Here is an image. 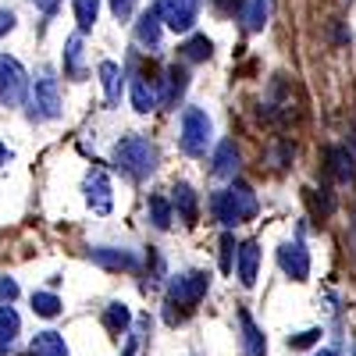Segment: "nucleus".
I'll return each instance as SVG.
<instances>
[{"label":"nucleus","instance_id":"nucleus-2","mask_svg":"<svg viewBox=\"0 0 356 356\" xmlns=\"http://www.w3.org/2000/svg\"><path fill=\"white\" fill-rule=\"evenodd\" d=\"M114 164L129 178H150L157 171V150L143 136H122L114 143Z\"/></svg>","mask_w":356,"mask_h":356},{"label":"nucleus","instance_id":"nucleus-24","mask_svg":"<svg viewBox=\"0 0 356 356\" xmlns=\"http://www.w3.org/2000/svg\"><path fill=\"white\" fill-rule=\"evenodd\" d=\"M75 8V22H79V33H89L100 18V0H72Z\"/></svg>","mask_w":356,"mask_h":356},{"label":"nucleus","instance_id":"nucleus-23","mask_svg":"<svg viewBox=\"0 0 356 356\" xmlns=\"http://www.w3.org/2000/svg\"><path fill=\"white\" fill-rule=\"evenodd\" d=\"M129 324H132V314H129L125 303H111V307L104 310V328H107L111 335H125Z\"/></svg>","mask_w":356,"mask_h":356},{"label":"nucleus","instance_id":"nucleus-15","mask_svg":"<svg viewBox=\"0 0 356 356\" xmlns=\"http://www.w3.org/2000/svg\"><path fill=\"white\" fill-rule=\"evenodd\" d=\"M129 93H132V107H136L139 114H150L154 107H161V100H157V89H154L150 82H146L143 75H132Z\"/></svg>","mask_w":356,"mask_h":356},{"label":"nucleus","instance_id":"nucleus-7","mask_svg":"<svg viewBox=\"0 0 356 356\" xmlns=\"http://www.w3.org/2000/svg\"><path fill=\"white\" fill-rule=\"evenodd\" d=\"M278 267L292 282H307L310 278V253H307V246L300 239H296V243H282L278 246Z\"/></svg>","mask_w":356,"mask_h":356},{"label":"nucleus","instance_id":"nucleus-27","mask_svg":"<svg viewBox=\"0 0 356 356\" xmlns=\"http://www.w3.org/2000/svg\"><path fill=\"white\" fill-rule=\"evenodd\" d=\"M33 310L40 314V317H57V314H61V300H57V296L54 292H33Z\"/></svg>","mask_w":356,"mask_h":356},{"label":"nucleus","instance_id":"nucleus-32","mask_svg":"<svg viewBox=\"0 0 356 356\" xmlns=\"http://www.w3.org/2000/svg\"><path fill=\"white\" fill-rule=\"evenodd\" d=\"M111 15L118 22H129L136 15V0H111Z\"/></svg>","mask_w":356,"mask_h":356},{"label":"nucleus","instance_id":"nucleus-8","mask_svg":"<svg viewBox=\"0 0 356 356\" xmlns=\"http://www.w3.org/2000/svg\"><path fill=\"white\" fill-rule=\"evenodd\" d=\"M86 203L93 207V214H111L114 193H111V178H107V171L93 168V171L86 175Z\"/></svg>","mask_w":356,"mask_h":356},{"label":"nucleus","instance_id":"nucleus-28","mask_svg":"<svg viewBox=\"0 0 356 356\" xmlns=\"http://www.w3.org/2000/svg\"><path fill=\"white\" fill-rule=\"evenodd\" d=\"M150 221H154V228H171V203L164 200V196H150Z\"/></svg>","mask_w":356,"mask_h":356},{"label":"nucleus","instance_id":"nucleus-20","mask_svg":"<svg viewBox=\"0 0 356 356\" xmlns=\"http://www.w3.org/2000/svg\"><path fill=\"white\" fill-rule=\"evenodd\" d=\"M218 178H235L239 171V150H235V143H221L214 150V168H211Z\"/></svg>","mask_w":356,"mask_h":356},{"label":"nucleus","instance_id":"nucleus-6","mask_svg":"<svg viewBox=\"0 0 356 356\" xmlns=\"http://www.w3.org/2000/svg\"><path fill=\"white\" fill-rule=\"evenodd\" d=\"M29 93V79H25V68L15 61V57L0 54V104L4 107H18Z\"/></svg>","mask_w":356,"mask_h":356},{"label":"nucleus","instance_id":"nucleus-10","mask_svg":"<svg viewBox=\"0 0 356 356\" xmlns=\"http://www.w3.org/2000/svg\"><path fill=\"white\" fill-rule=\"evenodd\" d=\"M161 93H157V100H161V107H178V100H182V93H186V86H189V72L182 68V65H168L164 68V79H161Z\"/></svg>","mask_w":356,"mask_h":356},{"label":"nucleus","instance_id":"nucleus-29","mask_svg":"<svg viewBox=\"0 0 356 356\" xmlns=\"http://www.w3.org/2000/svg\"><path fill=\"white\" fill-rule=\"evenodd\" d=\"M235 253H239V246H235V239L225 232V235H221V271H225V275H232V267H235Z\"/></svg>","mask_w":356,"mask_h":356},{"label":"nucleus","instance_id":"nucleus-17","mask_svg":"<svg viewBox=\"0 0 356 356\" xmlns=\"http://www.w3.org/2000/svg\"><path fill=\"white\" fill-rule=\"evenodd\" d=\"M65 75L75 79V82L86 75V47H82V36H68V43H65Z\"/></svg>","mask_w":356,"mask_h":356},{"label":"nucleus","instance_id":"nucleus-33","mask_svg":"<svg viewBox=\"0 0 356 356\" xmlns=\"http://www.w3.org/2000/svg\"><path fill=\"white\" fill-rule=\"evenodd\" d=\"M11 29H15V11L0 8V36H4V33H11Z\"/></svg>","mask_w":356,"mask_h":356},{"label":"nucleus","instance_id":"nucleus-16","mask_svg":"<svg viewBox=\"0 0 356 356\" xmlns=\"http://www.w3.org/2000/svg\"><path fill=\"white\" fill-rule=\"evenodd\" d=\"M29 353H33V356H72V353H68V342L57 335V332H40V335H33V342H29Z\"/></svg>","mask_w":356,"mask_h":356},{"label":"nucleus","instance_id":"nucleus-13","mask_svg":"<svg viewBox=\"0 0 356 356\" xmlns=\"http://www.w3.org/2000/svg\"><path fill=\"white\" fill-rule=\"evenodd\" d=\"M171 211H178V218H182L186 225H196V218H200V200H196V193H193L186 182H178V186L171 189Z\"/></svg>","mask_w":356,"mask_h":356},{"label":"nucleus","instance_id":"nucleus-3","mask_svg":"<svg viewBox=\"0 0 356 356\" xmlns=\"http://www.w3.org/2000/svg\"><path fill=\"white\" fill-rule=\"evenodd\" d=\"M178 143H182V150L189 157L207 154V146H211V118H207V111H200V107L182 111V136H178Z\"/></svg>","mask_w":356,"mask_h":356},{"label":"nucleus","instance_id":"nucleus-34","mask_svg":"<svg viewBox=\"0 0 356 356\" xmlns=\"http://www.w3.org/2000/svg\"><path fill=\"white\" fill-rule=\"evenodd\" d=\"M218 8H221L225 15H232V11H239V8H243V0H218Z\"/></svg>","mask_w":356,"mask_h":356},{"label":"nucleus","instance_id":"nucleus-9","mask_svg":"<svg viewBox=\"0 0 356 356\" xmlns=\"http://www.w3.org/2000/svg\"><path fill=\"white\" fill-rule=\"evenodd\" d=\"M154 11L161 15V25H168L171 33H189L196 25V8L182 4V0H157Z\"/></svg>","mask_w":356,"mask_h":356},{"label":"nucleus","instance_id":"nucleus-39","mask_svg":"<svg viewBox=\"0 0 356 356\" xmlns=\"http://www.w3.org/2000/svg\"><path fill=\"white\" fill-rule=\"evenodd\" d=\"M353 356H356V342H353Z\"/></svg>","mask_w":356,"mask_h":356},{"label":"nucleus","instance_id":"nucleus-12","mask_svg":"<svg viewBox=\"0 0 356 356\" xmlns=\"http://www.w3.org/2000/svg\"><path fill=\"white\" fill-rule=\"evenodd\" d=\"M89 260L100 264V267H107V271H136V267H139V260H136L129 250H107V246L89 250Z\"/></svg>","mask_w":356,"mask_h":356},{"label":"nucleus","instance_id":"nucleus-36","mask_svg":"<svg viewBox=\"0 0 356 356\" xmlns=\"http://www.w3.org/2000/svg\"><path fill=\"white\" fill-rule=\"evenodd\" d=\"M8 164H11V150H8L4 143H0V168H8Z\"/></svg>","mask_w":356,"mask_h":356},{"label":"nucleus","instance_id":"nucleus-22","mask_svg":"<svg viewBox=\"0 0 356 356\" xmlns=\"http://www.w3.org/2000/svg\"><path fill=\"white\" fill-rule=\"evenodd\" d=\"M328 168H332V175L339 178V182H349V178L356 175V161H353V154L346 150V146H332L328 150Z\"/></svg>","mask_w":356,"mask_h":356},{"label":"nucleus","instance_id":"nucleus-4","mask_svg":"<svg viewBox=\"0 0 356 356\" xmlns=\"http://www.w3.org/2000/svg\"><path fill=\"white\" fill-rule=\"evenodd\" d=\"M33 118L40 122H50V118L61 114V89H57V75L50 68H43L36 75V86H33Z\"/></svg>","mask_w":356,"mask_h":356},{"label":"nucleus","instance_id":"nucleus-26","mask_svg":"<svg viewBox=\"0 0 356 356\" xmlns=\"http://www.w3.org/2000/svg\"><path fill=\"white\" fill-rule=\"evenodd\" d=\"M18 332H22V317L15 314V307H0V339L11 346Z\"/></svg>","mask_w":356,"mask_h":356},{"label":"nucleus","instance_id":"nucleus-31","mask_svg":"<svg viewBox=\"0 0 356 356\" xmlns=\"http://www.w3.org/2000/svg\"><path fill=\"white\" fill-rule=\"evenodd\" d=\"M18 300V282L15 278H0V307H11Z\"/></svg>","mask_w":356,"mask_h":356},{"label":"nucleus","instance_id":"nucleus-19","mask_svg":"<svg viewBox=\"0 0 356 356\" xmlns=\"http://www.w3.org/2000/svg\"><path fill=\"white\" fill-rule=\"evenodd\" d=\"M271 11H275V0H250V4L243 8L246 33H260V29L267 25V18H271Z\"/></svg>","mask_w":356,"mask_h":356},{"label":"nucleus","instance_id":"nucleus-14","mask_svg":"<svg viewBox=\"0 0 356 356\" xmlns=\"http://www.w3.org/2000/svg\"><path fill=\"white\" fill-rule=\"evenodd\" d=\"M136 40H139L143 47H150V50L161 47V15H157L154 8L139 15V22H136Z\"/></svg>","mask_w":356,"mask_h":356},{"label":"nucleus","instance_id":"nucleus-30","mask_svg":"<svg viewBox=\"0 0 356 356\" xmlns=\"http://www.w3.org/2000/svg\"><path fill=\"white\" fill-rule=\"evenodd\" d=\"M321 342V328H310V332H300V335H289V349H307Z\"/></svg>","mask_w":356,"mask_h":356},{"label":"nucleus","instance_id":"nucleus-1","mask_svg":"<svg viewBox=\"0 0 356 356\" xmlns=\"http://www.w3.org/2000/svg\"><path fill=\"white\" fill-rule=\"evenodd\" d=\"M211 214L221 228H232V225H243L257 214V196L246 182H235L232 189H221L211 196Z\"/></svg>","mask_w":356,"mask_h":356},{"label":"nucleus","instance_id":"nucleus-25","mask_svg":"<svg viewBox=\"0 0 356 356\" xmlns=\"http://www.w3.org/2000/svg\"><path fill=\"white\" fill-rule=\"evenodd\" d=\"M211 50H214V43L207 40V36H189V40L182 43V57H186V61H207V57H211Z\"/></svg>","mask_w":356,"mask_h":356},{"label":"nucleus","instance_id":"nucleus-38","mask_svg":"<svg viewBox=\"0 0 356 356\" xmlns=\"http://www.w3.org/2000/svg\"><path fill=\"white\" fill-rule=\"evenodd\" d=\"M4 353H8V342H4V339H0V356H4Z\"/></svg>","mask_w":356,"mask_h":356},{"label":"nucleus","instance_id":"nucleus-37","mask_svg":"<svg viewBox=\"0 0 356 356\" xmlns=\"http://www.w3.org/2000/svg\"><path fill=\"white\" fill-rule=\"evenodd\" d=\"M314 356H339V353H335V349H317Z\"/></svg>","mask_w":356,"mask_h":356},{"label":"nucleus","instance_id":"nucleus-21","mask_svg":"<svg viewBox=\"0 0 356 356\" xmlns=\"http://www.w3.org/2000/svg\"><path fill=\"white\" fill-rule=\"evenodd\" d=\"M100 82H104L107 104L114 107L118 100H122V68H118L114 61H104V65H100Z\"/></svg>","mask_w":356,"mask_h":356},{"label":"nucleus","instance_id":"nucleus-11","mask_svg":"<svg viewBox=\"0 0 356 356\" xmlns=\"http://www.w3.org/2000/svg\"><path fill=\"white\" fill-rule=\"evenodd\" d=\"M257 267H260V246L253 239L239 243V253H235V271H239L243 289H253L257 285Z\"/></svg>","mask_w":356,"mask_h":356},{"label":"nucleus","instance_id":"nucleus-5","mask_svg":"<svg viewBox=\"0 0 356 356\" xmlns=\"http://www.w3.org/2000/svg\"><path fill=\"white\" fill-rule=\"evenodd\" d=\"M207 289H211V275H207V271H186V275H178V278L171 282V300H168V307L193 310L203 296H207Z\"/></svg>","mask_w":356,"mask_h":356},{"label":"nucleus","instance_id":"nucleus-35","mask_svg":"<svg viewBox=\"0 0 356 356\" xmlns=\"http://www.w3.org/2000/svg\"><path fill=\"white\" fill-rule=\"evenodd\" d=\"M33 4H36V8H43L47 15H54V11H57V0H33Z\"/></svg>","mask_w":356,"mask_h":356},{"label":"nucleus","instance_id":"nucleus-18","mask_svg":"<svg viewBox=\"0 0 356 356\" xmlns=\"http://www.w3.org/2000/svg\"><path fill=\"white\" fill-rule=\"evenodd\" d=\"M239 324H243V346H246V356H267V339L264 332L253 324V317L246 310H239Z\"/></svg>","mask_w":356,"mask_h":356}]
</instances>
